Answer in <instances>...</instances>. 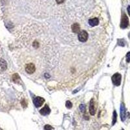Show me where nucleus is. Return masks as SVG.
<instances>
[{
	"label": "nucleus",
	"mask_w": 130,
	"mask_h": 130,
	"mask_svg": "<svg viewBox=\"0 0 130 130\" xmlns=\"http://www.w3.org/2000/svg\"><path fill=\"white\" fill-rule=\"evenodd\" d=\"M53 129L52 127L51 126H49V125H46L44 126V130H51Z\"/></svg>",
	"instance_id": "2eb2a0df"
},
{
	"label": "nucleus",
	"mask_w": 130,
	"mask_h": 130,
	"mask_svg": "<svg viewBox=\"0 0 130 130\" xmlns=\"http://www.w3.org/2000/svg\"><path fill=\"white\" fill-rule=\"evenodd\" d=\"M80 109L81 110V111H84L85 110V106L84 105H80Z\"/></svg>",
	"instance_id": "dca6fc26"
},
{
	"label": "nucleus",
	"mask_w": 130,
	"mask_h": 130,
	"mask_svg": "<svg viewBox=\"0 0 130 130\" xmlns=\"http://www.w3.org/2000/svg\"><path fill=\"white\" fill-rule=\"evenodd\" d=\"M126 58V61H127L128 63L130 62V52H128V53H127Z\"/></svg>",
	"instance_id": "4468645a"
},
{
	"label": "nucleus",
	"mask_w": 130,
	"mask_h": 130,
	"mask_svg": "<svg viewBox=\"0 0 130 130\" xmlns=\"http://www.w3.org/2000/svg\"><path fill=\"white\" fill-rule=\"evenodd\" d=\"M121 79H122V76L120 74L116 73L114 74L112 77V81L113 84L116 86H119L121 83Z\"/></svg>",
	"instance_id": "f257e3e1"
},
{
	"label": "nucleus",
	"mask_w": 130,
	"mask_h": 130,
	"mask_svg": "<svg viewBox=\"0 0 130 130\" xmlns=\"http://www.w3.org/2000/svg\"><path fill=\"white\" fill-rule=\"evenodd\" d=\"M72 31L75 33H79V31H80V26H79V24L77 23H75V24H74L72 26Z\"/></svg>",
	"instance_id": "1a4fd4ad"
},
{
	"label": "nucleus",
	"mask_w": 130,
	"mask_h": 130,
	"mask_svg": "<svg viewBox=\"0 0 130 130\" xmlns=\"http://www.w3.org/2000/svg\"><path fill=\"white\" fill-rule=\"evenodd\" d=\"M120 114H121V118H122V120H124V118H125V108L122 105V107H121V109H120Z\"/></svg>",
	"instance_id": "9d476101"
},
{
	"label": "nucleus",
	"mask_w": 130,
	"mask_h": 130,
	"mask_svg": "<svg viewBox=\"0 0 130 130\" xmlns=\"http://www.w3.org/2000/svg\"><path fill=\"white\" fill-rule=\"evenodd\" d=\"M129 25V20H128V16H126V14H123L122 15V20H121V24H120V27L122 29L126 28Z\"/></svg>",
	"instance_id": "7ed1b4c3"
},
{
	"label": "nucleus",
	"mask_w": 130,
	"mask_h": 130,
	"mask_svg": "<svg viewBox=\"0 0 130 130\" xmlns=\"http://www.w3.org/2000/svg\"><path fill=\"white\" fill-rule=\"evenodd\" d=\"M66 107L68 109L72 108V103L70 101H67L66 103Z\"/></svg>",
	"instance_id": "f8f14e48"
},
{
	"label": "nucleus",
	"mask_w": 130,
	"mask_h": 130,
	"mask_svg": "<svg viewBox=\"0 0 130 130\" xmlns=\"http://www.w3.org/2000/svg\"><path fill=\"white\" fill-rule=\"evenodd\" d=\"M12 79H13V81H14V82L17 83V82H18V81H20V78L18 74H14V75H13V77H12Z\"/></svg>",
	"instance_id": "9b49d317"
},
{
	"label": "nucleus",
	"mask_w": 130,
	"mask_h": 130,
	"mask_svg": "<svg viewBox=\"0 0 130 130\" xmlns=\"http://www.w3.org/2000/svg\"><path fill=\"white\" fill-rule=\"evenodd\" d=\"M49 112H50V109L49 108V107L47 106V105H46L40 111V113L42 115H47V114H49Z\"/></svg>",
	"instance_id": "423d86ee"
},
{
	"label": "nucleus",
	"mask_w": 130,
	"mask_h": 130,
	"mask_svg": "<svg viewBox=\"0 0 130 130\" xmlns=\"http://www.w3.org/2000/svg\"><path fill=\"white\" fill-rule=\"evenodd\" d=\"M89 23L90 26H92V27H94V26L98 25L99 20L96 18H92V19H90L89 20Z\"/></svg>",
	"instance_id": "0eeeda50"
},
{
	"label": "nucleus",
	"mask_w": 130,
	"mask_h": 130,
	"mask_svg": "<svg viewBox=\"0 0 130 130\" xmlns=\"http://www.w3.org/2000/svg\"><path fill=\"white\" fill-rule=\"evenodd\" d=\"M116 116H117V114H116V111H114V113H113V120H112V124H115V122H116Z\"/></svg>",
	"instance_id": "ddd939ff"
},
{
	"label": "nucleus",
	"mask_w": 130,
	"mask_h": 130,
	"mask_svg": "<svg viewBox=\"0 0 130 130\" xmlns=\"http://www.w3.org/2000/svg\"><path fill=\"white\" fill-rule=\"evenodd\" d=\"M127 10H128V14H129V15L130 16V6H128V9H127Z\"/></svg>",
	"instance_id": "a211bd4d"
},
{
	"label": "nucleus",
	"mask_w": 130,
	"mask_h": 130,
	"mask_svg": "<svg viewBox=\"0 0 130 130\" xmlns=\"http://www.w3.org/2000/svg\"><path fill=\"white\" fill-rule=\"evenodd\" d=\"M88 37H89V35H88V33L86 31H81L78 34L79 40L82 42L87 41V39H88Z\"/></svg>",
	"instance_id": "f03ea898"
},
{
	"label": "nucleus",
	"mask_w": 130,
	"mask_h": 130,
	"mask_svg": "<svg viewBox=\"0 0 130 130\" xmlns=\"http://www.w3.org/2000/svg\"><path fill=\"white\" fill-rule=\"evenodd\" d=\"M89 112L91 115H94L95 114V108H94V103L93 100H91L90 105H89Z\"/></svg>",
	"instance_id": "6e6552de"
},
{
	"label": "nucleus",
	"mask_w": 130,
	"mask_h": 130,
	"mask_svg": "<svg viewBox=\"0 0 130 130\" xmlns=\"http://www.w3.org/2000/svg\"><path fill=\"white\" fill-rule=\"evenodd\" d=\"M56 1H57L58 3H62L64 1V0H56Z\"/></svg>",
	"instance_id": "f3484780"
},
{
	"label": "nucleus",
	"mask_w": 130,
	"mask_h": 130,
	"mask_svg": "<svg viewBox=\"0 0 130 130\" xmlns=\"http://www.w3.org/2000/svg\"><path fill=\"white\" fill-rule=\"evenodd\" d=\"M26 72L29 74H31L34 73L35 71V66L33 64H29L26 66Z\"/></svg>",
	"instance_id": "39448f33"
},
{
	"label": "nucleus",
	"mask_w": 130,
	"mask_h": 130,
	"mask_svg": "<svg viewBox=\"0 0 130 130\" xmlns=\"http://www.w3.org/2000/svg\"><path fill=\"white\" fill-rule=\"evenodd\" d=\"M44 102V99L41 97H37L34 99L33 103L36 107H39L42 106V105L43 104V103Z\"/></svg>",
	"instance_id": "20e7f679"
}]
</instances>
